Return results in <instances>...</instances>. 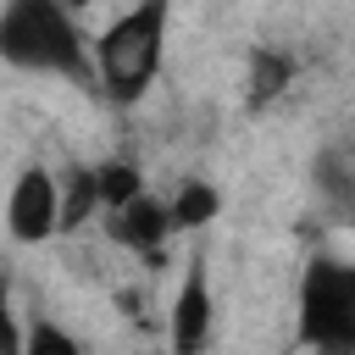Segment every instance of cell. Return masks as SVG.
Returning a JSON list of instances; mask_svg holds the SVG:
<instances>
[{
  "label": "cell",
  "mask_w": 355,
  "mask_h": 355,
  "mask_svg": "<svg viewBox=\"0 0 355 355\" xmlns=\"http://www.w3.org/2000/svg\"><path fill=\"white\" fill-rule=\"evenodd\" d=\"M0 61L33 78H61L72 89H100L94 44L78 28L72 0H6L0 6Z\"/></svg>",
  "instance_id": "obj_1"
},
{
  "label": "cell",
  "mask_w": 355,
  "mask_h": 355,
  "mask_svg": "<svg viewBox=\"0 0 355 355\" xmlns=\"http://www.w3.org/2000/svg\"><path fill=\"white\" fill-rule=\"evenodd\" d=\"M166 28H172V0H133L128 11H116L100 28L94 72H100L105 100L133 105L150 94V83L161 78V61H166Z\"/></svg>",
  "instance_id": "obj_2"
},
{
  "label": "cell",
  "mask_w": 355,
  "mask_h": 355,
  "mask_svg": "<svg viewBox=\"0 0 355 355\" xmlns=\"http://www.w3.org/2000/svg\"><path fill=\"white\" fill-rule=\"evenodd\" d=\"M294 344L305 349H355V261L311 255L294 294Z\"/></svg>",
  "instance_id": "obj_3"
},
{
  "label": "cell",
  "mask_w": 355,
  "mask_h": 355,
  "mask_svg": "<svg viewBox=\"0 0 355 355\" xmlns=\"http://www.w3.org/2000/svg\"><path fill=\"white\" fill-rule=\"evenodd\" d=\"M6 233L17 244H44L61 233V178L50 166H22L6 194Z\"/></svg>",
  "instance_id": "obj_4"
},
{
  "label": "cell",
  "mask_w": 355,
  "mask_h": 355,
  "mask_svg": "<svg viewBox=\"0 0 355 355\" xmlns=\"http://www.w3.org/2000/svg\"><path fill=\"white\" fill-rule=\"evenodd\" d=\"M211 333H216V294H211V266H205V255L194 250V255L183 261L178 294H172V305H166V344H172L178 355H194V349L211 344Z\"/></svg>",
  "instance_id": "obj_5"
},
{
  "label": "cell",
  "mask_w": 355,
  "mask_h": 355,
  "mask_svg": "<svg viewBox=\"0 0 355 355\" xmlns=\"http://www.w3.org/2000/svg\"><path fill=\"white\" fill-rule=\"evenodd\" d=\"M105 233H111L122 250H133V255H144V261H161V250H166V239H172L166 200H155L150 189H139L133 200H122V205L105 211Z\"/></svg>",
  "instance_id": "obj_6"
},
{
  "label": "cell",
  "mask_w": 355,
  "mask_h": 355,
  "mask_svg": "<svg viewBox=\"0 0 355 355\" xmlns=\"http://www.w3.org/2000/svg\"><path fill=\"white\" fill-rule=\"evenodd\" d=\"M288 83H294V55H283V50L261 44V50L250 55V78H244V89H250V105L261 111V105L283 100V89H288Z\"/></svg>",
  "instance_id": "obj_7"
},
{
  "label": "cell",
  "mask_w": 355,
  "mask_h": 355,
  "mask_svg": "<svg viewBox=\"0 0 355 355\" xmlns=\"http://www.w3.org/2000/svg\"><path fill=\"white\" fill-rule=\"evenodd\" d=\"M216 211H222V194H216L205 178H189V183H178V194L166 200L172 233H200L205 222H216Z\"/></svg>",
  "instance_id": "obj_8"
},
{
  "label": "cell",
  "mask_w": 355,
  "mask_h": 355,
  "mask_svg": "<svg viewBox=\"0 0 355 355\" xmlns=\"http://www.w3.org/2000/svg\"><path fill=\"white\" fill-rule=\"evenodd\" d=\"M94 183H100V205H105V211L122 205V200H133V194L144 189V178H139L133 161H105V166H94Z\"/></svg>",
  "instance_id": "obj_9"
},
{
  "label": "cell",
  "mask_w": 355,
  "mask_h": 355,
  "mask_svg": "<svg viewBox=\"0 0 355 355\" xmlns=\"http://www.w3.org/2000/svg\"><path fill=\"white\" fill-rule=\"evenodd\" d=\"M28 349V333L17 327V311H11V283L0 272V355H22Z\"/></svg>",
  "instance_id": "obj_10"
},
{
  "label": "cell",
  "mask_w": 355,
  "mask_h": 355,
  "mask_svg": "<svg viewBox=\"0 0 355 355\" xmlns=\"http://www.w3.org/2000/svg\"><path fill=\"white\" fill-rule=\"evenodd\" d=\"M28 349H33V355H44V349H55V355H78V338H72V333H61L55 322H44V316H39V322L28 327Z\"/></svg>",
  "instance_id": "obj_11"
},
{
  "label": "cell",
  "mask_w": 355,
  "mask_h": 355,
  "mask_svg": "<svg viewBox=\"0 0 355 355\" xmlns=\"http://www.w3.org/2000/svg\"><path fill=\"white\" fill-rule=\"evenodd\" d=\"M72 6H78V11H89V6H94V0H72Z\"/></svg>",
  "instance_id": "obj_12"
}]
</instances>
